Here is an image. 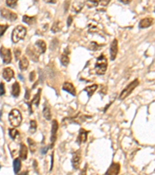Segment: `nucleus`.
Returning <instances> with one entry per match:
<instances>
[{"mask_svg":"<svg viewBox=\"0 0 155 175\" xmlns=\"http://www.w3.org/2000/svg\"><path fill=\"white\" fill-rule=\"evenodd\" d=\"M107 66H108L107 59L103 54L100 55L98 57L96 63V65H95L96 73L98 75H104L106 72Z\"/></svg>","mask_w":155,"mask_h":175,"instance_id":"obj_1","label":"nucleus"},{"mask_svg":"<svg viewBox=\"0 0 155 175\" xmlns=\"http://www.w3.org/2000/svg\"><path fill=\"white\" fill-rule=\"evenodd\" d=\"M60 60H61L62 65H64V66H67L70 62L69 57L67 56V55L66 54L61 55V56L60 58Z\"/></svg>","mask_w":155,"mask_h":175,"instance_id":"obj_26","label":"nucleus"},{"mask_svg":"<svg viewBox=\"0 0 155 175\" xmlns=\"http://www.w3.org/2000/svg\"><path fill=\"white\" fill-rule=\"evenodd\" d=\"M27 54L28 55V57L29 59L34 62H38L39 60V53L37 51V49L35 48L34 46L29 45V47H27Z\"/></svg>","mask_w":155,"mask_h":175,"instance_id":"obj_7","label":"nucleus"},{"mask_svg":"<svg viewBox=\"0 0 155 175\" xmlns=\"http://www.w3.org/2000/svg\"><path fill=\"white\" fill-rule=\"evenodd\" d=\"M0 13H1V16H3V18H5V20H9V21H15L18 18V16L15 13L5 8H1Z\"/></svg>","mask_w":155,"mask_h":175,"instance_id":"obj_5","label":"nucleus"},{"mask_svg":"<svg viewBox=\"0 0 155 175\" xmlns=\"http://www.w3.org/2000/svg\"><path fill=\"white\" fill-rule=\"evenodd\" d=\"M14 54H15V58H16V60L19 59V56L21 55V51L19 50V48H16L14 50Z\"/></svg>","mask_w":155,"mask_h":175,"instance_id":"obj_36","label":"nucleus"},{"mask_svg":"<svg viewBox=\"0 0 155 175\" xmlns=\"http://www.w3.org/2000/svg\"><path fill=\"white\" fill-rule=\"evenodd\" d=\"M22 119H23V118H22L19 110H18L17 109H13V110H11L9 115V121L13 126H19V125L21 124L22 122Z\"/></svg>","mask_w":155,"mask_h":175,"instance_id":"obj_4","label":"nucleus"},{"mask_svg":"<svg viewBox=\"0 0 155 175\" xmlns=\"http://www.w3.org/2000/svg\"><path fill=\"white\" fill-rule=\"evenodd\" d=\"M19 94H20V86L18 82H16L12 86V95L14 97H18Z\"/></svg>","mask_w":155,"mask_h":175,"instance_id":"obj_19","label":"nucleus"},{"mask_svg":"<svg viewBox=\"0 0 155 175\" xmlns=\"http://www.w3.org/2000/svg\"><path fill=\"white\" fill-rule=\"evenodd\" d=\"M19 78H20V79H23V76H21V75H19Z\"/></svg>","mask_w":155,"mask_h":175,"instance_id":"obj_44","label":"nucleus"},{"mask_svg":"<svg viewBox=\"0 0 155 175\" xmlns=\"http://www.w3.org/2000/svg\"><path fill=\"white\" fill-rule=\"evenodd\" d=\"M139 84L140 81L138 79H134V81H132L130 83L127 85V86H126V88L121 92L120 95V100H124V99H126V97L130 96L131 93L136 89V87L139 86Z\"/></svg>","mask_w":155,"mask_h":175,"instance_id":"obj_3","label":"nucleus"},{"mask_svg":"<svg viewBox=\"0 0 155 175\" xmlns=\"http://www.w3.org/2000/svg\"><path fill=\"white\" fill-rule=\"evenodd\" d=\"M118 53V41L116 39L112 40L110 45V59L111 60H115Z\"/></svg>","mask_w":155,"mask_h":175,"instance_id":"obj_8","label":"nucleus"},{"mask_svg":"<svg viewBox=\"0 0 155 175\" xmlns=\"http://www.w3.org/2000/svg\"><path fill=\"white\" fill-rule=\"evenodd\" d=\"M40 93H41V89L38 90L37 94L35 95L33 99L32 102H31V104H35L37 107L39 106V104H40Z\"/></svg>","mask_w":155,"mask_h":175,"instance_id":"obj_24","label":"nucleus"},{"mask_svg":"<svg viewBox=\"0 0 155 175\" xmlns=\"http://www.w3.org/2000/svg\"><path fill=\"white\" fill-rule=\"evenodd\" d=\"M34 47L35 48L37 49V51H38L39 54H43L46 51V49H47L46 43L43 40H37L34 44Z\"/></svg>","mask_w":155,"mask_h":175,"instance_id":"obj_11","label":"nucleus"},{"mask_svg":"<svg viewBox=\"0 0 155 175\" xmlns=\"http://www.w3.org/2000/svg\"><path fill=\"white\" fill-rule=\"evenodd\" d=\"M44 2H46V3H52V4H54V3H56V0H43Z\"/></svg>","mask_w":155,"mask_h":175,"instance_id":"obj_41","label":"nucleus"},{"mask_svg":"<svg viewBox=\"0 0 155 175\" xmlns=\"http://www.w3.org/2000/svg\"><path fill=\"white\" fill-rule=\"evenodd\" d=\"M27 142L29 143V148L31 151V153H33L35 151H36V149H37V145H36V143L34 141L31 139H27Z\"/></svg>","mask_w":155,"mask_h":175,"instance_id":"obj_27","label":"nucleus"},{"mask_svg":"<svg viewBox=\"0 0 155 175\" xmlns=\"http://www.w3.org/2000/svg\"><path fill=\"white\" fill-rule=\"evenodd\" d=\"M62 89L64 90V91L68 92L69 94H71L73 96H75L76 95V90H75V88L74 85L72 83H71L69 82H65L64 84H63V87Z\"/></svg>","mask_w":155,"mask_h":175,"instance_id":"obj_15","label":"nucleus"},{"mask_svg":"<svg viewBox=\"0 0 155 175\" xmlns=\"http://www.w3.org/2000/svg\"><path fill=\"white\" fill-rule=\"evenodd\" d=\"M101 47H102V45H99V44L96 43V42H92L89 48L92 51H98Z\"/></svg>","mask_w":155,"mask_h":175,"instance_id":"obj_31","label":"nucleus"},{"mask_svg":"<svg viewBox=\"0 0 155 175\" xmlns=\"http://www.w3.org/2000/svg\"><path fill=\"white\" fill-rule=\"evenodd\" d=\"M47 147H45V148H43L42 150H41V152H42V153L43 154H45L47 152Z\"/></svg>","mask_w":155,"mask_h":175,"instance_id":"obj_43","label":"nucleus"},{"mask_svg":"<svg viewBox=\"0 0 155 175\" xmlns=\"http://www.w3.org/2000/svg\"><path fill=\"white\" fill-rule=\"evenodd\" d=\"M99 0H87L86 2V5L88 8H92V7H96L99 5Z\"/></svg>","mask_w":155,"mask_h":175,"instance_id":"obj_28","label":"nucleus"},{"mask_svg":"<svg viewBox=\"0 0 155 175\" xmlns=\"http://www.w3.org/2000/svg\"><path fill=\"white\" fill-rule=\"evenodd\" d=\"M71 164H72L73 167L75 170H78L81 164V153L80 151H77L73 153L72 160H71Z\"/></svg>","mask_w":155,"mask_h":175,"instance_id":"obj_9","label":"nucleus"},{"mask_svg":"<svg viewBox=\"0 0 155 175\" xmlns=\"http://www.w3.org/2000/svg\"><path fill=\"white\" fill-rule=\"evenodd\" d=\"M13 167L15 174H18L19 172L20 169H21V161H20V160L19 158H16V159L14 160Z\"/></svg>","mask_w":155,"mask_h":175,"instance_id":"obj_23","label":"nucleus"},{"mask_svg":"<svg viewBox=\"0 0 155 175\" xmlns=\"http://www.w3.org/2000/svg\"><path fill=\"white\" fill-rule=\"evenodd\" d=\"M83 5L84 4L82 3H75L72 5V10L76 12V13H78L82 9Z\"/></svg>","mask_w":155,"mask_h":175,"instance_id":"obj_29","label":"nucleus"},{"mask_svg":"<svg viewBox=\"0 0 155 175\" xmlns=\"http://www.w3.org/2000/svg\"><path fill=\"white\" fill-rule=\"evenodd\" d=\"M18 1L19 0H6V5L11 7V8H13L16 5Z\"/></svg>","mask_w":155,"mask_h":175,"instance_id":"obj_33","label":"nucleus"},{"mask_svg":"<svg viewBox=\"0 0 155 175\" xmlns=\"http://www.w3.org/2000/svg\"><path fill=\"white\" fill-rule=\"evenodd\" d=\"M29 90H26V95H25V98L27 99V100H29Z\"/></svg>","mask_w":155,"mask_h":175,"instance_id":"obj_40","label":"nucleus"},{"mask_svg":"<svg viewBox=\"0 0 155 175\" xmlns=\"http://www.w3.org/2000/svg\"><path fill=\"white\" fill-rule=\"evenodd\" d=\"M61 28H62L61 23L60 21H56L54 24H53L52 27H51V30H52V32L57 33L61 30Z\"/></svg>","mask_w":155,"mask_h":175,"instance_id":"obj_25","label":"nucleus"},{"mask_svg":"<svg viewBox=\"0 0 155 175\" xmlns=\"http://www.w3.org/2000/svg\"><path fill=\"white\" fill-rule=\"evenodd\" d=\"M58 122L56 120H53L52 122V128H51V141L52 143V145H53V143H55L57 139V130H58Z\"/></svg>","mask_w":155,"mask_h":175,"instance_id":"obj_10","label":"nucleus"},{"mask_svg":"<svg viewBox=\"0 0 155 175\" xmlns=\"http://www.w3.org/2000/svg\"><path fill=\"white\" fill-rule=\"evenodd\" d=\"M72 21H73L72 16H68V18H67V24L68 27H70V26L71 25V24H72Z\"/></svg>","mask_w":155,"mask_h":175,"instance_id":"obj_39","label":"nucleus"},{"mask_svg":"<svg viewBox=\"0 0 155 175\" xmlns=\"http://www.w3.org/2000/svg\"><path fill=\"white\" fill-rule=\"evenodd\" d=\"M154 23V19L151 17H146L142 19L139 23V27L141 29L144 28H147V27H150Z\"/></svg>","mask_w":155,"mask_h":175,"instance_id":"obj_12","label":"nucleus"},{"mask_svg":"<svg viewBox=\"0 0 155 175\" xmlns=\"http://www.w3.org/2000/svg\"><path fill=\"white\" fill-rule=\"evenodd\" d=\"M111 0H99V3L102 5V6H106L109 5Z\"/></svg>","mask_w":155,"mask_h":175,"instance_id":"obj_37","label":"nucleus"},{"mask_svg":"<svg viewBox=\"0 0 155 175\" xmlns=\"http://www.w3.org/2000/svg\"><path fill=\"white\" fill-rule=\"evenodd\" d=\"M43 117L45 118V119L47 120H51V109H50V107L48 105H44L43 107Z\"/></svg>","mask_w":155,"mask_h":175,"instance_id":"obj_22","label":"nucleus"},{"mask_svg":"<svg viewBox=\"0 0 155 175\" xmlns=\"http://www.w3.org/2000/svg\"><path fill=\"white\" fill-rule=\"evenodd\" d=\"M3 77L5 81L9 82L14 77L13 70L10 68H5L3 72Z\"/></svg>","mask_w":155,"mask_h":175,"instance_id":"obj_13","label":"nucleus"},{"mask_svg":"<svg viewBox=\"0 0 155 175\" xmlns=\"http://www.w3.org/2000/svg\"><path fill=\"white\" fill-rule=\"evenodd\" d=\"M27 34V28L22 25H19L14 28L12 33V40L13 43H17L20 40L24 39Z\"/></svg>","mask_w":155,"mask_h":175,"instance_id":"obj_2","label":"nucleus"},{"mask_svg":"<svg viewBox=\"0 0 155 175\" xmlns=\"http://www.w3.org/2000/svg\"><path fill=\"white\" fill-rule=\"evenodd\" d=\"M120 171V165L116 163H113L108 169L106 174H118Z\"/></svg>","mask_w":155,"mask_h":175,"instance_id":"obj_14","label":"nucleus"},{"mask_svg":"<svg viewBox=\"0 0 155 175\" xmlns=\"http://www.w3.org/2000/svg\"><path fill=\"white\" fill-rule=\"evenodd\" d=\"M97 88H98V85H97V84H93V85H92V86H87L86 88H85V89H84V91L87 92L88 97H92V96L93 95L94 93L96 92Z\"/></svg>","mask_w":155,"mask_h":175,"instance_id":"obj_20","label":"nucleus"},{"mask_svg":"<svg viewBox=\"0 0 155 175\" xmlns=\"http://www.w3.org/2000/svg\"><path fill=\"white\" fill-rule=\"evenodd\" d=\"M9 25L7 24H0V38L5 34V30L8 29Z\"/></svg>","mask_w":155,"mask_h":175,"instance_id":"obj_34","label":"nucleus"},{"mask_svg":"<svg viewBox=\"0 0 155 175\" xmlns=\"http://www.w3.org/2000/svg\"><path fill=\"white\" fill-rule=\"evenodd\" d=\"M154 13H155V7H154Z\"/></svg>","mask_w":155,"mask_h":175,"instance_id":"obj_45","label":"nucleus"},{"mask_svg":"<svg viewBox=\"0 0 155 175\" xmlns=\"http://www.w3.org/2000/svg\"><path fill=\"white\" fill-rule=\"evenodd\" d=\"M23 21L26 23V24H27L33 25L36 23L37 19H36L35 16H29L25 15V16H23Z\"/></svg>","mask_w":155,"mask_h":175,"instance_id":"obj_21","label":"nucleus"},{"mask_svg":"<svg viewBox=\"0 0 155 175\" xmlns=\"http://www.w3.org/2000/svg\"><path fill=\"white\" fill-rule=\"evenodd\" d=\"M0 55L2 56V59L3 60V62L5 64H9L12 61V53H11L10 49L6 48L5 47H1L0 48Z\"/></svg>","mask_w":155,"mask_h":175,"instance_id":"obj_6","label":"nucleus"},{"mask_svg":"<svg viewBox=\"0 0 155 175\" xmlns=\"http://www.w3.org/2000/svg\"><path fill=\"white\" fill-rule=\"evenodd\" d=\"M120 1L124 3V4H129V3H130L132 2V0H120Z\"/></svg>","mask_w":155,"mask_h":175,"instance_id":"obj_42","label":"nucleus"},{"mask_svg":"<svg viewBox=\"0 0 155 175\" xmlns=\"http://www.w3.org/2000/svg\"><path fill=\"white\" fill-rule=\"evenodd\" d=\"M88 131H86V130H85L84 129H81L80 131H79L78 136V143H79V144L86 143V141H87V135H88Z\"/></svg>","mask_w":155,"mask_h":175,"instance_id":"obj_16","label":"nucleus"},{"mask_svg":"<svg viewBox=\"0 0 155 175\" xmlns=\"http://www.w3.org/2000/svg\"><path fill=\"white\" fill-rule=\"evenodd\" d=\"M37 121H34V120L30 121V125H29V132H30V133H34L36 132V130H37Z\"/></svg>","mask_w":155,"mask_h":175,"instance_id":"obj_30","label":"nucleus"},{"mask_svg":"<svg viewBox=\"0 0 155 175\" xmlns=\"http://www.w3.org/2000/svg\"><path fill=\"white\" fill-rule=\"evenodd\" d=\"M27 153H28V148L24 143L20 144V151H19V156L22 160H26L27 158Z\"/></svg>","mask_w":155,"mask_h":175,"instance_id":"obj_17","label":"nucleus"},{"mask_svg":"<svg viewBox=\"0 0 155 175\" xmlns=\"http://www.w3.org/2000/svg\"><path fill=\"white\" fill-rule=\"evenodd\" d=\"M5 85L3 83H0V96H3L5 94Z\"/></svg>","mask_w":155,"mask_h":175,"instance_id":"obj_35","label":"nucleus"},{"mask_svg":"<svg viewBox=\"0 0 155 175\" xmlns=\"http://www.w3.org/2000/svg\"><path fill=\"white\" fill-rule=\"evenodd\" d=\"M19 69L22 71H25L27 70V69L29 66V61L27 59V58L26 56H23L22 59L19 61Z\"/></svg>","mask_w":155,"mask_h":175,"instance_id":"obj_18","label":"nucleus"},{"mask_svg":"<svg viewBox=\"0 0 155 175\" xmlns=\"http://www.w3.org/2000/svg\"><path fill=\"white\" fill-rule=\"evenodd\" d=\"M35 77H36V73H35L34 71H33V72L29 73V80L31 81V82L34 81Z\"/></svg>","mask_w":155,"mask_h":175,"instance_id":"obj_38","label":"nucleus"},{"mask_svg":"<svg viewBox=\"0 0 155 175\" xmlns=\"http://www.w3.org/2000/svg\"><path fill=\"white\" fill-rule=\"evenodd\" d=\"M9 135H10V137L12 138V139H16V136L19 135V132L16 129H9Z\"/></svg>","mask_w":155,"mask_h":175,"instance_id":"obj_32","label":"nucleus"}]
</instances>
